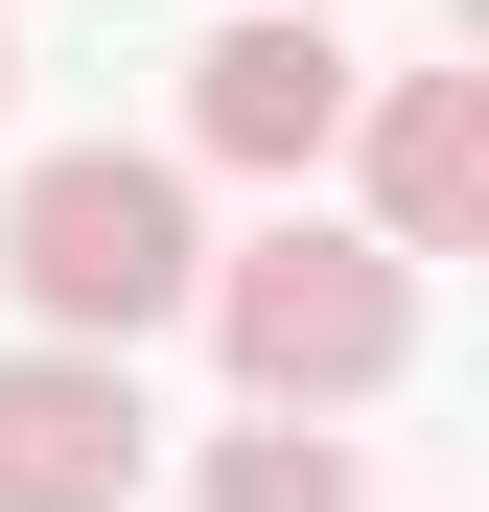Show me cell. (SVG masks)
Listing matches in <instances>:
<instances>
[{
  "label": "cell",
  "mask_w": 489,
  "mask_h": 512,
  "mask_svg": "<svg viewBox=\"0 0 489 512\" xmlns=\"http://www.w3.org/2000/svg\"><path fill=\"white\" fill-rule=\"evenodd\" d=\"M163 419H140V350H0V512H140Z\"/></svg>",
  "instance_id": "cell-4"
},
{
  "label": "cell",
  "mask_w": 489,
  "mask_h": 512,
  "mask_svg": "<svg viewBox=\"0 0 489 512\" xmlns=\"http://www.w3.org/2000/svg\"><path fill=\"white\" fill-rule=\"evenodd\" d=\"M187 326L233 350V396H257V419H350V396H396V373H420V256H396V233L280 210V233H233L210 280H187Z\"/></svg>",
  "instance_id": "cell-1"
},
{
  "label": "cell",
  "mask_w": 489,
  "mask_h": 512,
  "mask_svg": "<svg viewBox=\"0 0 489 512\" xmlns=\"http://www.w3.org/2000/svg\"><path fill=\"white\" fill-rule=\"evenodd\" d=\"M0 94H24V24H0Z\"/></svg>",
  "instance_id": "cell-7"
},
{
  "label": "cell",
  "mask_w": 489,
  "mask_h": 512,
  "mask_svg": "<svg viewBox=\"0 0 489 512\" xmlns=\"http://www.w3.org/2000/svg\"><path fill=\"white\" fill-rule=\"evenodd\" d=\"M350 140H373L396 256H489V70H396V94H350Z\"/></svg>",
  "instance_id": "cell-5"
},
{
  "label": "cell",
  "mask_w": 489,
  "mask_h": 512,
  "mask_svg": "<svg viewBox=\"0 0 489 512\" xmlns=\"http://www.w3.org/2000/svg\"><path fill=\"white\" fill-rule=\"evenodd\" d=\"M187 489H210V512H373V466L326 443V419H233V443H210Z\"/></svg>",
  "instance_id": "cell-6"
},
{
  "label": "cell",
  "mask_w": 489,
  "mask_h": 512,
  "mask_svg": "<svg viewBox=\"0 0 489 512\" xmlns=\"http://www.w3.org/2000/svg\"><path fill=\"white\" fill-rule=\"evenodd\" d=\"M350 94H373V70H350V24H326V0H233V24L187 47V140L257 163V187H303V163L350 140Z\"/></svg>",
  "instance_id": "cell-3"
},
{
  "label": "cell",
  "mask_w": 489,
  "mask_h": 512,
  "mask_svg": "<svg viewBox=\"0 0 489 512\" xmlns=\"http://www.w3.org/2000/svg\"><path fill=\"white\" fill-rule=\"evenodd\" d=\"M0 280H24L47 350H140V326H187V280H210L187 163H140V140H47L24 187H0Z\"/></svg>",
  "instance_id": "cell-2"
}]
</instances>
